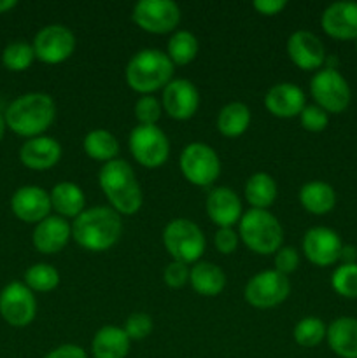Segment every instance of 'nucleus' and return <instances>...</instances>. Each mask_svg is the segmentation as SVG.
I'll return each mask as SVG.
<instances>
[{
	"label": "nucleus",
	"instance_id": "nucleus-8",
	"mask_svg": "<svg viewBox=\"0 0 357 358\" xmlns=\"http://www.w3.org/2000/svg\"><path fill=\"white\" fill-rule=\"evenodd\" d=\"M133 159L144 168L163 166L170 156V140L158 126H135L128 138Z\"/></svg>",
	"mask_w": 357,
	"mask_h": 358
},
{
	"label": "nucleus",
	"instance_id": "nucleus-42",
	"mask_svg": "<svg viewBox=\"0 0 357 358\" xmlns=\"http://www.w3.org/2000/svg\"><path fill=\"white\" fill-rule=\"evenodd\" d=\"M44 358H88V355L80 346L66 343V345L56 346V348L51 350Z\"/></svg>",
	"mask_w": 357,
	"mask_h": 358
},
{
	"label": "nucleus",
	"instance_id": "nucleus-17",
	"mask_svg": "<svg viewBox=\"0 0 357 358\" xmlns=\"http://www.w3.org/2000/svg\"><path fill=\"white\" fill-rule=\"evenodd\" d=\"M287 56L301 70H321L326 62V48L321 38L308 30H296L287 38Z\"/></svg>",
	"mask_w": 357,
	"mask_h": 358
},
{
	"label": "nucleus",
	"instance_id": "nucleus-38",
	"mask_svg": "<svg viewBox=\"0 0 357 358\" xmlns=\"http://www.w3.org/2000/svg\"><path fill=\"white\" fill-rule=\"evenodd\" d=\"M300 122L307 131L321 133L328 128L329 114L318 105H307L300 114Z\"/></svg>",
	"mask_w": 357,
	"mask_h": 358
},
{
	"label": "nucleus",
	"instance_id": "nucleus-4",
	"mask_svg": "<svg viewBox=\"0 0 357 358\" xmlns=\"http://www.w3.org/2000/svg\"><path fill=\"white\" fill-rule=\"evenodd\" d=\"M174 69L175 65L164 51L142 49L130 58L125 79L135 93L144 96L164 90V86L174 79Z\"/></svg>",
	"mask_w": 357,
	"mask_h": 358
},
{
	"label": "nucleus",
	"instance_id": "nucleus-12",
	"mask_svg": "<svg viewBox=\"0 0 357 358\" xmlns=\"http://www.w3.org/2000/svg\"><path fill=\"white\" fill-rule=\"evenodd\" d=\"M31 45H34L35 59L46 65H59L76 51V35L65 24H46L35 34Z\"/></svg>",
	"mask_w": 357,
	"mask_h": 358
},
{
	"label": "nucleus",
	"instance_id": "nucleus-26",
	"mask_svg": "<svg viewBox=\"0 0 357 358\" xmlns=\"http://www.w3.org/2000/svg\"><path fill=\"white\" fill-rule=\"evenodd\" d=\"M189 283L192 290L203 297H216L226 287V275L214 262L200 261L189 269Z\"/></svg>",
	"mask_w": 357,
	"mask_h": 358
},
{
	"label": "nucleus",
	"instance_id": "nucleus-14",
	"mask_svg": "<svg viewBox=\"0 0 357 358\" xmlns=\"http://www.w3.org/2000/svg\"><path fill=\"white\" fill-rule=\"evenodd\" d=\"M301 247H303L304 257L312 264L318 266V268H328L340 261L343 243L336 231L318 226L312 227L304 233Z\"/></svg>",
	"mask_w": 357,
	"mask_h": 358
},
{
	"label": "nucleus",
	"instance_id": "nucleus-43",
	"mask_svg": "<svg viewBox=\"0 0 357 358\" xmlns=\"http://www.w3.org/2000/svg\"><path fill=\"white\" fill-rule=\"evenodd\" d=\"M252 7L262 16H276L286 9L287 2L286 0H255Z\"/></svg>",
	"mask_w": 357,
	"mask_h": 358
},
{
	"label": "nucleus",
	"instance_id": "nucleus-18",
	"mask_svg": "<svg viewBox=\"0 0 357 358\" xmlns=\"http://www.w3.org/2000/svg\"><path fill=\"white\" fill-rule=\"evenodd\" d=\"M72 238V227L66 219L59 215H49L38 224H35L31 233V243L35 250L44 255H52L62 252Z\"/></svg>",
	"mask_w": 357,
	"mask_h": 358
},
{
	"label": "nucleus",
	"instance_id": "nucleus-36",
	"mask_svg": "<svg viewBox=\"0 0 357 358\" xmlns=\"http://www.w3.org/2000/svg\"><path fill=\"white\" fill-rule=\"evenodd\" d=\"M133 112H135L139 126H156L161 119V114H163V105L153 94H144L136 100Z\"/></svg>",
	"mask_w": 357,
	"mask_h": 358
},
{
	"label": "nucleus",
	"instance_id": "nucleus-31",
	"mask_svg": "<svg viewBox=\"0 0 357 358\" xmlns=\"http://www.w3.org/2000/svg\"><path fill=\"white\" fill-rule=\"evenodd\" d=\"M198 38L189 30H175L167 45V55L174 65L184 66L198 56Z\"/></svg>",
	"mask_w": 357,
	"mask_h": 358
},
{
	"label": "nucleus",
	"instance_id": "nucleus-5",
	"mask_svg": "<svg viewBox=\"0 0 357 358\" xmlns=\"http://www.w3.org/2000/svg\"><path fill=\"white\" fill-rule=\"evenodd\" d=\"M238 236L254 254L275 255L282 247L284 229L272 212L251 208L238 222Z\"/></svg>",
	"mask_w": 357,
	"mask_h": 358
},
{
	"label": "nucleus",
	"instance_id": "nucleus-2",
	"mask_svg": "<svg viewBox=\"0 0 357 358\" xmlns=\"http://www.w3.org/2000/svg\"><path fill=\"white\" fill-rule=\"evenodd\" d=\"M56 103L51 94L34 91L14 98L4 112L7 128L23 138H35L55 122Z\"/></svg>",
	"mask_w": 357,
	"mask_h": 358
},
{
	"label": "nucleus",
	"instance_id": "nucleus-7",
	"mask_svg": "<svg viewBox=\"0 0 357 358\" xmlns=\"http://www.w3.org/2000/svg\"><path fill=\"white\" fill-rule=\"evenodd\" d=\"M186 180L198 187H209L219 178L220 159L216 150L202 142H192L182 149L178 159Z\"/></svg>",
	"mask_w": 357,
	"mask_h": 358
},
{
	"label": "nucleus",
	"instance_id": "nucleus-47",
	"mask_svg": "<svg viewBox=\"0 0 357 358\" xmlns=\"http://www.w3.org/2000/svg\"><path fill=\"white\" fill-rule=\"evenodd\" d=\"M356 48H357V38H356Z\"/></svg>",
	"mask_w": 357,
	"mask_h": 358
},
{
	"label": "nucleus",
	"instance_id": "nucleus-1",
	"mask_svg": "<svg viewBox=\"0 0 357 358\" xmlns=\"http://www.w3.org/2000/svg\"><path fill=\"white\" fill-rule=\"evenodd\" d=\"M72 240L88 252H105L114 247L122 236V220L111 206H91L74 222Z\"/></svg>",
	"mask_w": 357,
	"mask_h": 358
},
{
	"label": "nucleus",
	"instance_id": "nucleus-24",
	"mask_svg": "<svg viewBox=\"0 0 357 358\" xmlns=\"http://www.w3.org/2000/svg\"><path fill=\"white\" fill-rule=\"evenodd\" d=\"M326 339L329 348L338 357L357 358V318H336L328 327Z\"/></svg>",
	"mask_w": 357,
	"mask_h": 358
},
{
	"label": "nucleus",
	"instance_id": "nucleus-46",
	"mask_svg": "<svg viewBox=\"0 0 357 358\" xmlns=\"http://www.w3.org/2000/svg\"><path fill=\"white\" fill-rule=\"evenodd\" d=\"M6 129H7V124H6V119H4V115L0 114V142H2L4 135H6Z\"/></svg>",
	"mask_w": 357,
	"mask_h": 358
},
{
	"label": "nucleus",
	"instance_id": "nucleus-34",
	"mask_svg": "<svg viewBox=\"0 0 357 358\" xmlns=\"http://www.w3.org/2000/svg\"><path fill=\"white\" fill-rule=\"evenodd\" d=\"M328 327L317 317H304L294 327V341L303 348H315L326 339Z\"/></svg>",
	"mask_w": 357,
	"mask_h": 358
},
{
	"label": "nucleus",
	"instance_id": "nucleus-9",
	"mask_svg": "<svg viewBox=\"0 0 357 358\" xmlns=\"http://www.w3.org/2000/svg\"><path fill=\"white\" fill-rule=\"evenodd\" d=\"M290 294L289 276L266 269L258 273L247 282L244 289V297L255 310H272L280 306Z\"/></svg>",
	"mask_w": 357,
	"mask_h": 358
},
{
	"label": "nucleus",
	"instance_id": "nucleus-40",
	"mask_svg": "<svg viewBox=\"0 0 357 358\" xmlns=\"http://www.w3.org/2000/svg\"><path fill=\"white\" fill-rule=\"evenodd\" d=\"M163 280L170 289H181L186 283H189V268L188 264L178 261H172L170 264L164 268Z\"/></svg>",
	"mask_w": 357,
	"mask_h": 358
},
{
	"label": "nucleus",
	"instance_id": "nucleus-45",
	"mask_svg": "<svg viewBox=\"0 0 357 358\" xmlns=\"http://www.w3.org/2000/svg\"><path fill=\"white\" fill-rule=\"evenodd\" d=\"M18 6L16 0H0V14H6Z\"/></svg>",
	"mask_w": 357,
	"mask_h": 358
},
{
	"label": "nucleus",
	"instance_id": "nucleus-20",
	"mask_svg": "<svg viewBox=\"0 0 357 358\" xmlns=\"http://www.w3.org/2000/svg\"><path fill=\"white\" fill-rule=\"evenodd\" d=\"M265 107L279 119L300 117L301 110L307 107L304 91L293 83L275 84L266 91Z\"/></svg>",
	"mask_w": 357,
	"mask_h": 358
},
{
	"label": "nucleus",
	"instance_id": "nucleus-28",
	"mask_svg": "<svg viewBox=\"0 0 357 358\" xmlns=\"http://www.w3.org/2000/svg\"><path fill=\"white\" fill-rule=\"evenodd\" d=\"M251 108L244 101H231L217 114V131L226 138H238L251 126Z\"/></svg>",
	"mask_w": 357,
	"mask_h": 358
},
{
	"label": "nucleus",
	"instance_id": "nucleus-27",
	"mask_svg": "<svg viewBox=\"0 0 357 358\" xmlns=\"http://www.w3.org/2000/svg\"><path fill=\"white\" fill-rule=\"evenodd\" d=\"M300 203L312 215H326L336 205V192L328 182L312 180L300 189Z\"/></svg>",
	"mask_w": 357,
	"mask_h": 358
},
{
	"label": "nucleus",
	"instance_id": "nucleus-11",
	"mask_svg": "<svg viewBox=\"0 0 357 358\" xmlns=\"http://www.w3.org/2000/svg\"><path fill=\"white\" fill-rule=\"evenodd\" d=\"M310 93L315 105L328 114H340L350 103V86L345 77L332 69H321L310 80Z\"/></svg>",
	"mask_w": 357,
	"mask_h": 358
},
{
	"label": "nucleus",
	"instance_id": "nucleus-23",
	"mask_svg": "<svg viewBox=\"0 0 357 358\" xmlns=\"http://www.w3.org/2000/svg\"><path fill=\"white\" fill-rule=\"evenodd\" d=\"M130 338L125 329L115 325H105L98 329L91 341V355L93 358H126L130 352Z\"/></svg>",
	"mask_w": 357,
	"mask_h": 358
},
{
	"label": "nucleus",
	"instance_id": "nucleus-19",
	"mask_svg": "<svg viewBox=\"0 0 357 358\" xmlns=\"http://www.w3.org/2000/svg\"><path fill=\"white\" fill-rule=\"evenodd\" d=\"M322 30L332 38L356 41L357 38V2H335L328 6L321 17Z\"/></svg>",
	"mask_w": 357,
	"mask_h": 358
},
{
	"label": "nucleus",
	"instance_id": "nucleus-32",
	"mask_svg": "<svg viewBox=\"0 0 357 358\" xmlns=\"http://www.w3.org/2000/svg\"><path fill=\"white\" fill-rule=\"evenodd\" d=\"M23 283L31 292H51L59 285V273L55 266L48 264V262H37L24 271Z\"/></svg>",
	"mask_w": 357,
	"mask_h": 358
},
{
	"label": "nucleus",
	"instance_id": "nucleus-13",
	"mask_svg": "<svg viewBox=\"0 0 357 358\" xmlns=\"http://www.w3.org/2000/svg\"><path fill=\"white\" fill-rule=\"evenodd\" d=\"M37 299L23 282H10L0 290V317L10 327H27L35 320Z\"/></svg>",
	"mask_w": 357,
	"mask_h": 358
},
{
	"label": "nucleus",
	"instance_id": "nucleus-41",
	"mask_svg": "<svg viewBox=\"0 0 357 358\" xmlns=\"http://www.w3.org/2000/svg\"><path fill=\"white\" fill-rule=\"evenodd\" d=\"M238 241H240V236L233 227H219L214 234V245H216L217 252H220L223 255L233 254L238 248Z\"/></svg>",
	"mask_w": 357,
	"mask_h": 358
},
{
	"label": "nucleus",
	"instance_id": "nucleus-21",
	"mask_svg": "<svg viewBox=\"0 0 357 358\" xmlns=\"http://www.w3.org/2000/svg\"><path fill=\"white\" fill-rule=\"evenodd\" d=\"M62 145L52 136H35V138L24 140L20 149V161L23 166L34 171L51 170L52 166L62 159Z\"/></svg>",
	"mask_w": 357,
	"mask_h": 358
},
{
	"label": "nucleus",
	"instance_id": "nucleus-10",
	"mask_svg": "<svg viewBox=\"0 0 357 358\" xmlns=\"http://www.w3.org/2000/svg\"><path fill=\"white\" fill-rule=\"evenodd\" d=\"M132 20L147 34H174L181 23V9L174 0H140L133 6Z\"/></svg>",
	"mask_w": 357,
	"mask_h": 358
},
{
	"label": "nucleus",
	"instance_id": "nucleus-16",
	"mask_svg": "<svg viewBox=\"0 0 357 358\" xmlns=\"http://www.w3.org/2000/svg\"><path fill=\"white\" fill-rule=\"evenodd\" d=\"M10 210L21 222L38 224L51 215V198L49 192L37 185H23L10 196Z\"/></svg>",
	"mask_w": 357,
	"mask_h": 358
},
{
	"label": "nucleus",
	"instance_id": "nucleus-33",
	"mask_svg": "<svg viewBox=\"0 0 357 358\" xmlns=\"http://www.w3.org/2000/svg\"><path fill=\"white\" fill-rule=\"evenodd\" d=\"M35 62L34 45L27 41H14L4 48L2 65L9 72H24Z\"/></svg>",
	"mask_w": 357,
	"mask_h": 358
},
{
	"label": "nucleus",
	"instance_id": "nucleus-30",
	"mask_svg": "<svg viewBox=\"0 0 357 358\" xmlns=\"http://www.w3.org/2000/svg\"><path fill=\"white\" fill-rule=\"evenodd\" d=\"M83 149L86 156L93 161L100 163H111L118 159L119 154V140L115 138L114 133L108 129H91L83 140Z\"/></svg>",
	"mask_w": 357,
	"mask_h": 358
},
{
	"label": "nucleus",
	"instance_id": "nucleus-6",
	"mask_svg": "<svg viewBox=\"0 0 357 358\" xmlns=\"http://www.w3.org/2000/svg\"><path fill=\"white\" fill-rule=\"evenodd\" d=\"M163 245L174 261L196 264L205 252V234L192 220L178 217L170 220L163 229Z\"/></svg>",
	"mask_w": 357,
	"mask_h": 358
},
{
	"label": "nucleus",
	"instance_id": "nucleus-35",
	"mask_svg": "<svg viewBox=\"0 0 357 358\" xmlns=\"http://www.w3.org/2000/svg\"><path fill=\"white\" fill-rule=\"evenodd\" d=\"M331 285L342 297L357 299V262L338 266L331 276Z\"/></svg>",
	"mask_w": 357,
	"mask_h": 358
},
{
	"label": "nucleus",
	"instance_id": "nucleus-15",
	"mask_svg": "<svg viewBox=\"0 0 357 358\" xmlns=\"http://www.w3.org/2000/svg\"><path fill=\"white\" fill-rule=\"evenodd\" d=\"M163 110L175 121H188L200 107L198 87L189 79H172L161 94Z\"/></svg>",
	"mask_w": 357,
	"mask_h": 358
},
{
	"label": "nucleus",
	"instance_id": "nucleus-29",
	"mask_svg": "<svg viewBox=\"0 0 357 358\" xmlns=\"http://www.w3.org/2000/svg\"><path fill=\"white\" fill-rule=\"evenodd\" d=\"M276 194H279V187H276L275 178L265 171H258L245 182L244 196L251 208L268 210L275 203Z\"/></svg>",
	"mask_w": 357,
	"mask_h": 358
},
{
	"label": "nucleus",
	"instance_id": "nucleus-3",
	"mask_svg": "<svg viewBox=\"0 0 357 358\" xmlns=\"http://www.w3.org/2000/svg\"><path fill=\"white\" fill-rule=\"evenodd\" d=\"M98 184L107 198L108 206L119 215H135L144 203L142 187L135 171L125 159L105 163L98 173Z\"/></svg>",
	"mask_w": 357,
	"mask_h": 358
},
{
	"label": "nucleus",
	"instance_id": "nucleus-37",
	"mask_svg": "<svg viewBox=\"0 0 357 358\" xmlns=\"http://www.w3.org/2000/svg\"><path fill=\"white\" fill-rule=\"evenodd\" d=\"M125 332L130 341H142L153 332V318L142 311L132 313L125 322Z\"/></svg>",
	"mask_w": 357,
	"mask_h": 358
},
{
	"label": "nucleus",
	"instance_id": "nucleus-44",
	"mask_svg": "<svg viewBox=\"0 0 357 358\" xmlns=\"http://www.w3.org/2000/svg\"><path fill=\"white\" fill-rule=\"evenodd\" d=\"M357 259V250L350 245H343L342 248V255H340V261H343V264H354Z\"/></svg>",
	"mask_w": 357,
	"mask_h": 358
},
{
	"label": "nucleus",
	"instance_id": "nucleus-22",
	"mask_svg": "<svg viewBox=\"0 0 357 358\" xmlns=\"http://www.w3.org/2000/svg\"><path fill=\"white\" fill-rule=\"evenodd\" d=\"M205 212L209 219L219 227H233L240 222L241 201L237 192L230 187H216L209 192L205 201Z\"/></svg>",
	"mask_w": 357,
	"mask_h": 358
},
{
	"label": "nucleus",
	"instance_id": "nucleus-25",
	"mask_svg": "<svg viewBox=\"0 0 357 358\" xmlns=\"http://www.w3.org/2000/svg\"><path fill=\"white\" fill-rule=\"evenodd\" d=\"M49 198L56 215L63 219H77L86 210L84 191L74 182H58L49 192Z\"/></svg>",
	"mask_w": 357,
	"mask_h": 358
},
{
	"label": "nucleus",
	"instance_id": "nucleus-39",
	"mask_svg": "<svg viewBox=\"0 0 357 358\" xmlns=\"http://www.w3.org/2000/svg\"><path fill=\"white\" fill-rule=\"evenodd\" d=\"M273 264H275V268H273L275 271L289 276L300 266V252L294 247H280L273 257Z\"/></svg>",
	"mask_w": 357,
	"mask_h": 358
}]
</instances>
